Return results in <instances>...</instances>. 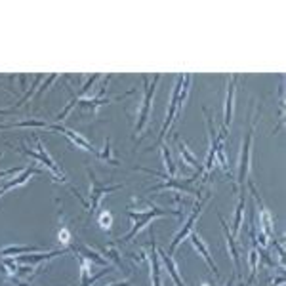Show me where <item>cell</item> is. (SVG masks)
I'll return each instance as SVG.
<instances>
[{"label":"cell","mask_w":286,"mask_h":286,"mask_svg":"<svg viewBox=\"0 0 286 286\" xmlns=\"http://www.w3.org/2000/svg\"><path fill=\"white\" fill-rule=\"evenodd\" d=\"M35 174H38L37 168H31V166H29V168H25V170L21 172V176H19V178H14V180L6 181V183L2 185V193L10 191L12 187H19V185H25L29 178H31V176H35Z\"/></svg>","instance_id":"15"},{"label":"cell","mask_w":286,"mask_h":286,"mask_svg":"<svg viewBox=\"0 0 286 286\" xmlns=\"http://www.w3.org/2000/svg\"><path fill=\"white\" fill-rule=\"evenodd\" d=\"M59 240H63V242H71V233H69V229L67 227H61V231H59Z\"/></svg>","instance_id":"25"},{"label":"cell","mask_w":286,"mask_h":286,"mask_svg":"<svg viewBox=\"0 0 286 286\" xmlns=\"http://www.w3.org/2000/svg\"><path fill=\"white\" fill-rule=\"evenodd\" d=\"M176 141H178V147H180L181 159H185V161H187V164H191L193 168H197V172H199V174H200V172H202V166H200V164H199V161H197V157H195V155H193V153L189 151V147H187L185 143L181 141L180 135L176 137Z\"/></svg>","instance_id":"18"},{"label":"cell","mask_w":286,"mask_h":286,"mask_svg":"<svg viewBox=\"0 0 286 286\" xmlns=\"http://www.w3.org/2000/svg\"><path fill=\"white\" fill-rule=\"evenodd\" d=\"M153 250L149 252V261H151V282L153 286H161V267H159V250H157V242H155V235H153Z\"/></svg>","instance_id":"14"},{"label":"cell","mask_w":286,"mask_h":286,"mask_svg":"<svg viewBox=\"0 0 286 286\" xmlns=\"http://www.w3.org/2000/svg\"><path fill=\"white\" fill-rule=\"evenodd\" d=\"M71 250L75 252L76 259H78V263H80V286H92L99 276H103L105 273H109V267H107L103 271H99L97 275H92V271H90V261L84 259L80 252H76V248H71Z\"/></svg>","instance_id":"11"},{"label":"cell","mask_w":286,"mask_h":286,"mask_svg":"<svg viewBox=\"0 0 286 286\" xmlns=\"http://www.w3.org/2000/svg\"><path fill=\"white\" fill-rule=\"evenodd\" d=\"M159 256L162 257V261H164V265L168 267V273H170V276L174 278V282H176V286H187L183 280H181L180 273H178V267H176V263H174V259H172L166 252H162V250H159Z\"/></svg>","instance_id":"16"},{"label":"cell","mask_w":286,"mask_h":286,"mask_svg":"<svg viewBox=\"0 0 286 286\" xmlns=\"http://www.w3.org/2000/svg\"><path fill=\"white\" fill-rule=\"evenodd\" d=\"M240 286H244V282H242V284H240Z\"/></svg>","instance_id":"31"},{"label":"cell","mask_w":286,"mask_h":286,"mask_svg":"<svg viewBox=\"0 0 286 286\" xmlns=\"http://www.w3.org/2000/svg\"><path fill=\"white\" fill-rule=\"evenodd\" d=\"M200 286H210V284H206V282H204V284H200Z\"/></svg>","instance_id":"30"},{"label":"cell","mask_w":286,"mask_h":286,"mask_svg":"<svg viewBox=\"0 0 286 286\" xmlns=\"http://www.w3.org/2000/svg\"><path fill=\"white\" fill-rule=\"evenodd\" d=\"M97 223H99V227L103 229V231H111V225H113V214L111 212H107V210H103L101 214H99V219H97Z\"/></svg>","instance_id":"22"},{"label":"cell","mask_w":286,"mask_h":286,"mask_svg":"<svg viewBox=\"0 0 286 286\" xmlns=\"http://www.w3.org/2000/svg\"><path fill=\"white\" fill-rule=\"evenodd\" d=\"M254 128H256V118L252 116L250 120V130L244 135V141H242V153H240V162H238V176L237 183L238 187L244 189V183L248 178V170H250V149H252V137H254Z\"/></svg>","instance_id":"3"},{"label":"cell","mask_w":286,"mask_h":286,"mask_svg":"<svg viewBox=\"0 0 286 286\" xmlns=\"http://www.w3.org/2000/svg\"><path fill=\"white\" fill-rule=\"evenodd\" d=\"M128 216H130V219L133 221V227L128 235H124V237L120 238L124 242H126V240H132V238L135 237L143 227H147L155 218H161V216H180V212H178V210H164L151 204V208L145 210V212H132V210H130Z\"/></svg>","instance_id":"1"},{"label":"cell","mask_w":286,"mask_h":286,"mask_svg":"<svg viewBox=\"0 0 286 286\" xmlns=\"http://www.w3.org/2000/svg\"><path fill=\"white\" fill-rule=\"evenodd\" d=\"M103 252H105V254H107V256H109V257H111V259H114V261H116V265L122 267V259L118 257V252H116V248H114L113 244H109V246L105 248Z\"/></svg>","instance_id":"24"},{"label":"cell","mask_w":286,"mask_h":286,"mask_svg":"<svg viewBox=\"0 0 286 286\" xmlns=\"http://www.w3.org/2000/svg\"><path fill=\"white\" fill-rule=\"evenodd\" d=\"M189 240H191V244L193 246L197 248V252H199L200 256H202V259L208 263V267L214 271V275H216V278H219V269H218V265H216V261L212 259V256H210V250H208V246L204 244V240H202V237L199 235V231H191L189 233Z\"/></svg>","instance_id":"10"},{"label":"cell","mask_w":286,"mask_h":286,"mask_svg":"<svg viewBox=\"0 0 286 286\" xmlns=\"http://www.w3.org/2000/svg\"><path fill=\"white\" fill-rule=\"evenodd\" d=\"M244 206H246V200H244V189L240 191V199L237 202V208H235V221H233V231L231 235L235 237L238 231H240V225H242V214H244Z\"/></svg>","instance_id":"17"},{"label":"cell","mask_w":286,"mask_h":286,"mask_svg":"<svg viewBox=\"0 0 286 286\" xmlns=\"http://www.w3.org/2000/svg\"><path fill=\"white\" fill-rule=\"evenodd\" d=\"M219 223H221V229H223V235L227 238V248H229V254L233 257V263H235V269H237V273L235 275H240V259H238V248H237V242H235V237L231 235V231H229V225L225 223V219L219 216Z\"/></svg>","instance_id":"13"},{"label":"cell","mask_w":286,"mask_h":286,"mask_svg":"<svg viewBox=\"0 0 286 286\" xmlns=\"http://www.w3.org/2000/svg\"><path fill=\"white\" fill-rule=\"evenodd\" d=\"M25 168H21V166H18V168H10V170H2L0 172V178H6V176H12V174H18V172H23Z\"/></svg>","instance_id":"26"},{"label":"cell","mask_w":286,"mask_h":286,"mask_svg":"<svg viewBox=\"0 0 286 286\" xmlns=\"http://www.w3.org/2000/svg\"><path fill=\"white\" fill-rule=\"evenodd\" d=\"M37 147H38L37 151H31V149H27V147L23 145V147H21V151L25 153L27 157H31V159H37V161H40L44 166H46L48 170L54 174V178H56L57 181H63V183H67V187H71V185H69V181H67V178H65V174H63V170H61V168L57 166V162L54 161L50 155H48V151L44 149V145H42V141H40V139H37Z\"/></svg>","instance_id":"2"},{"label":"cell","mask_w":286,"mask_h":286,"mask_svg":"<svg viewBox=\"0 0 286 286\" xmlns=\"http://www.w3.org/2000/svg\"><path fill=\"white\" fill-rule=\"evenodd\" d=\"M48 130H57L59 133H63V135H65L67 139L73 143V145H76L78 149H84V151H88V153H95V155H97L95 147L86 139L82 133L73 132V130H69V128H65V126H61V124H48Z\"/></svg>","instance_id":"9"},{"label":"cell","mask_w":286,"mask_h":286,"mask_svg":"<svg viewBox=\"0 0 286 286\" xmlns=\"http://www.w3.org/2000/svg\"><path fill=\"white\" fill-rule=\"evenodd\" d=\"M278 120L282 126L284 122V80H280V88H278Z\"/></svg>","instance_id":"23"},{"label":"cell","mask_w":286,"mask_h":286,"mask_svg":"<svg viewBox=\"0 0 286 286\" xmlns=\"http://www.w3.org/2000/svg\"><path fill=\"white\" fill-rule=\"evenodd\" d=\"M65 252H69V248L54 250V252H35V256H16L14 261H18V263H42V261H48V259H52V257L61 256V254H65Z\"/></svg>","instance_id":"12"},{"label":"cell","mask_w":286,"mask_h":286,"mask_svg":"<svg viewBox=\"0 0 286 286\" xmlns=\"http://www.w3.org/2000/svg\"><path fill=\"white\" fill-rule=\"evenodd\" d=\"M233 282H235V275H233V276H231V278H229V282H227V284H225V286H233Z\"/></svg>","instance_id":"29"},{"label":"cell","mask_w":286,"mask_h":286,"mask_svg":"<svg viewBox=\"0 0 286 286\" xmlns=\"http://www.w3.org/2000/svg\"><path fill=\"white\" fill-rule=\"evenodd\" d=\"M56 78H57V75L50 76V78H48V84H50V82H54V80H56ZM44 88H46V86H42V88H40V92H38V94H42V92H44Z\"/></svg>","instance_id":"27"},{"label":"cell","mask_w":286,"mask_h":286,"mask_svg":"<svg viewBox=\"0 0 286 286\" xmlns=\"http://www.w3.org/2000/svg\"><path fill=\"white\" fill-rule=\"evenodd\" d=\"M257 261H259V250L256 246L250 250V278H248V284L256 278L257 273Z\"/></svg>","instance_id":"20"},{"label":"cell","mask_w":286,"mask_h":286,"mask_svg":"<svg viewBox=\"0 0 286 286\" xmlns=\"http://www.w3.org/2000/svg\"><path fill=\"white\" fill-rule=\"evenodd\" d=\"M27 252H42L40 248L33 246H4L0 248V256H14V254H27Z\"/></svg>","instance_id":"19"},{"label":"cell","mask_w":286,"mask_h":286,"mask_svg":"<svg viewBox=\"0 0 286 286\" xmlns=\"http://www.w3.org/2000/svg\"><path fill=\"white\" fill-rule=\"evenodd\" d=\"M180 90H181V75L178 76V82L174 86V92H172V99H170V109H168V114H166V120L162 124V130L159 133V143L166 137V132L172 126V122L176 120V116L180 114Z\"/></svg>","instance_id":"8"},{"label":"cell","mask_w":286,"mask_h":286,"mask_svg":"<svg viewBox=\"0 0 286 286\" xmlns=\"http://www.w3.org/2000/svg\"><path fill=\"white\" fill-rule=\"evenodd\" d=\"M210 200V195H206V199L202 200V202H197L195 204V208H193V212L189 214V218H187V221H185V225L178 231V235L174 237V240H172V244H170V256L176 252V248L180 246V242L183 240V238H187L189 237V233L195 229V223H197V218L200 216V212H202V208L206 206V202Z\"/></svg>","instance_id":"6"},{"label":"cell","mask_w":286,"mask_h":286,"mask_svg":"<svg viewBox=\"0 0 286 286\" xmlns=\"http://www.w3.org/2000/svg\"><path fill=\"white\" fill-rule=\"evenodd\" d=\"M97 157H99L101 161H107V162H113V164H118V159H116V157H113V151H111V139H109V137L105 139L103 151L97 153Z\"/></svg>","instance_id":"21"},{"label":"cell","mask_w":286,"mask_h":286,"mask_svg":"<svg viewBox=\"0 0 286 286\" xmlns=\"http://www.w3.org/2000/svg\"><path fill=\"white\" fill-rule=\"evenodd\" d=\"M107 286H130L128 280H120V282H113V284H107Z\"/></svg>","instance_id":"28"},{"label":"cell","mask_w":286,"mask_h":286,"mask_svg":"<svg viewBox=\"0 0 286 286\" xmlns=\"http://www.w3.org/2000/svg\"><path fill=\"white\" fill-rule=\"evenodd\" d=\"M88 174H90V180H92V183H90V212L94 214L105 195H107V193H113V191L122 189V185H107V183H101L99 180H95L92 170L88 172Z\"/></svg>","instance_id":"7"},{"label":"cell","mask_w":286,"mask_h":286,"mask_svg":"<svg viewBox=\"0 0 286 286\" xmlns=\"http://www.w3.org/2000/svg\"><path fill=\"white\" fill-rule=\"evenodd\" d=\"M238 78H240L238 75L227 76V94H225V109H223V128H221V133H219V137H221V139H225L229 126H231V120H233V111H235V94H237Z\"/></svg>","instance_id":"5"},{"label":"cell","mask_w":286,"mask_h":286,"mask_svg":"<svg viewBox=\"0 0 286 286\" xmlns=\"http://www.w3.org/2000/svg\"><path fill=\"white\" fill-rule=\"evenodd\" d=\"M143 84H145V95H143V103L141 109H139V118H137V124H135V133L141 132L145 122L149 120V113H151V105H153V97H155V90H157V84L161 80V75H157L153 78V82H149V76H141Z\"/></svg>","instance_id":"4"}]
</instances>
